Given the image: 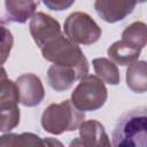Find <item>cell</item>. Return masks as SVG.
Here are the masks:
<instances>
[{"label": "cell", "instance_id": "2", "mask_svg": "<svg viewBox=\"0 0 147 147\" xmlns=\"http://www.w3.org/2000/svg\"><path fill=\"white\" fill-rule=\"evenodd\" d=\"M40 49L42 57L46 61L54 64L72 67L80 78L88 74V62L83 51L77 46V44L72 42L63 34H59L53 38Z\"/></svg>", "mask_w": 147, "mask_h": 147}, {"label": "cell", "instance_id": "5", "mask_svg": "<svg viewBox=\"0 0 147 147\" xmlns=\"http://www.w3.org/2000/svg\"><path fill=\"white\" fill-rule=\"evenodd\" d=\"M64 33L77 45H92L101 37V28L96 22L84 11L71 13L64 21Z\"/></svg>", "mask_w": 147, "mask_h": 147}, {"label": "cell", "instance_id": "8", "mask_svg": "<svg viewBox=\"0 0 147 147\" xmlns=\"http://www.w3.org/2000/svg\"><path fill=\"white\" fill-rule=\"evenodd\" d=\"M137 0H95L94 9L99 17L107 23H116L129 16Z\"/></svg>", "mask_w": 147, "mask_h": 147}, {"label": "cell", "instance_id": "6", "mask_svg": "<svg viewBox=\"0 0 147 147\" xmlns=\"http://www.w3.org/2000/svg\"><path fill=\"white\" fill-rule=\"evenodd\" d=\"M29 29L32 39L39 48H41L53 38L61 34L60 23L42 11H37L32 15L30 18Z\"/></svg>", "mask_w": 147, "mask_h": 147}, {"label": "cell", "instance_id": "17", "mask_svg": "<svg viewBox=\"0 0 147 147\" xmlns=\"http://www.w3.org/2000/svg\"><path fill=\"white\" fill-rule=\"evenodd\" d=\"M14 38L11 32L2 24H0V64H3L13 48Z\"/></svg>", "mask_w": 147, "mask_h": 147}, {"label": "cell", "instance_id": "20", "mask_svg": "<svg viewBox=\"0 0 147 147\" xmlns=\"http://www.w3.org/2000/svg\"><path fill=\"white\" fill-rule=\"evenodd\" d=\"M146 0H137V2H145Z\"/></svg>", "mask_w": 147, "mask_h": 147}, {"label": "cell", "instance_id": "10", "mask_svg": "<svg viewBox=\"0 0 147 147\" xmlns=\"http://www.w3.org/2000/svg\"><path fill=\"white\" fill-rule=\"evenodd\" d=\"M80 76L78 72L69 65L52 64L47 70L48 85L56 92L67 91L72 86L76 80H79Z\"/></svg>", "mask_w": 147, "mask_h": 147}, {"label": "cell", "instance_id": "7", "mask_svg": "<svg viewBox=\"0 0 147 147\" xmlns=\"http://www.w3.org/2000/svg\"><path fill=\"white\" fill-rule=\"evenodd\" d=\"M20 102L25 107H36L45 98V88L40 78L34 74H24L16 82Z\"/></svg>", "mask_w": 147, "mask_h": 147}, {"label": "cell", "instance_id": "4", "mask_svg": "<svg viewBox=\"0 0 147 147\" xmlns=\"http://www.w3.org/2000/svg\"><path fill=\"white\" fill-rule=\"evenodd\" d=\"M108 91L105 83L94 75H85L71 93V102L80 111H95L107 101Z\"/></svg>", "mask_w": 147, "mask_h": 147}, {"label": "cell", "instance_id": "19", "mask_svg": "<svg viewBox=\"0 0 147 147\" xmlns=\"http://www.w3.org/2000/svg\"><path fill=\"white\" fill-rule=\"evenodd\" d=\"M8 80V77H7V72L6 70L3 69V67L0 64V90L2 88V86L6 84V82Z\"/></svg>", "mask_w": 147, "mask_h": 147}, {"label": "cell", "instance_id": "18", "mask_svg": "<svg viewBox=\"0 0 147 147\" xmlns=\"http://www.w3.org/2000/svg\"><path fill=\"white\" fill-rule=\"evenodd\" d=\"M76 0H42L44 5L54 11H62L70 8Z\"/></svg>", "mask_w": 147, "mask_h": 147}, {"label": "cell", "instance_id": "15", "mask_svg": "<svg viewBox=\"0 0 147 147\" xmlns=\"http://www.w3.org/2000/svg\"><path fill=\"white\" fill-rule=\"evenodd\" d=\"M95 76H98L103 83L110 84V85H117L119 84V71L116 67V64L106 57H96L92 61Z\"/></svg>", "mask_w": 147, "mask_h": 147}, {"label": "cell", "instance_id": "9", "mask_svg": "<svg viewBox=\"0 0 147 147\" xmlns=\"http://www.w3.org/2000/svg\"><path fill=\"white\" fill-rule=\"evenodd\" d=\"M79 129V138L71 141L70 146H86V147H94V146H110L109 137L105 130V126L95 121H83Z\"/></svg>", "mask_w": 147, "mask_h": 147}, {"label": "cell", "instance_id": "1", "mask_svg": "<svg viewBox=\"0 0 147 147\" xmlns=\"http://www.w3.org/2000/svg\"><path fill=\"white\" fill-rule=\"evenodd\" d=\"M114 146L146 147L147 145V115L146 107L126 111L118 119L113 132Z\"/></svg>", "mask_w": 147, "mask_h": 147}, {"label": "cell", "instance_id": "11", "mask_svg": "<svg viewBox=\"0 0 147 147\" xmlns=\"http://www.w3.org/2000/svg\"><path fill=\"white\" fill-rule=\"evenodd\" d=\"M140 53L141 48L136 47L122 39L115 41L111 46H109L107 51V54L110 60L119 65H129L132 62L137 61L139 59Z\"/></svg>", "mask_w": 147, "mask_h": 147}, {"label": "cell", "instance_id": "14", "mask_svg": "<svg viewBox=\"0 0 147 147\" xmlns=\"http://www.w3.org/2000/svg\"><path fill=\"white\" fill-rule=\"evenodd\" d=\"M126 85L134 93L147 91V64L145 61H134L126 70Z\"/></svg>", "mask_w": 147, "mask_h": 147}, {"label": "cell", "instance_id": "12", "mask_svg": "<svg viewBox=\"0 0 147 147\" xmlns=\"http://www.w3.org/2000/svg\"><path fill=\"white\" fill-rule=\"evenodd\" d=\"M47 146V145H59L62 144L59 141L49 140V139H41L39 136L34 133H6L0 137V147H21V146Z\"/></svg>", "mask_w": 147, "mask_h": 147}, {"label": "cell", "instance_id": "13", "mask_svg": "<svg viewBox=\"0 0 147 147\" xmlns=\"http://www.w3.org/2000/svg\"><path fill=\"white\" fill-rule=\"evenodd\" d=\"M7 17L15 23H25L36 11L34 0H5Z\"/></svg>", "mask_w": 147, "mask_h": 147}, {"label": "cell", "instance_id": "16", "mask_svg": "<svg viewBox=\"0 0 147 147\" xmlns=\"http://www.w3.org/2000/svg\"><path fill=\"white\" fill-rule=\"evenodd\" d=\"M122 40L142 49L146 46V24L140 21L131 23L124 29Z\"/></svg>", "mask_w": 147, "mask_h": 147}, {"label": "cell", "instance_id": "3", "mask_svg": "<svg viewBox=\"0 0 147 147\" xmlns=\"http://www.w3.org/2000/svg\"><path fill=\"white\" fill-rule=\"evenodd\" d=\"M84 118V111L78 110L70 100H64L46 107L40 122L46 132L59 136L63 132L77 130Z\"/></svg>", "mask_w": 147, "mask_h": 147}]
</instances>
